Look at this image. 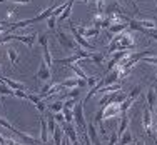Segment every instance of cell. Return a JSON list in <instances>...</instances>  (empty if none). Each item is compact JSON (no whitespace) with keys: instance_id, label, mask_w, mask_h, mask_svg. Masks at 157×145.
<instances>
[{"instance_id":"1","label":"cell","mask_w":157,"mask_h":145,"mask_svg":"<svg viewBox=\"0 0 157 145\" xmlns=\"http://www.w3.org/2000/svg\"><path fill=\"white\" fill-rule=\"evenodd\" d=\"M84 102H78L75 103V107H74V122L78 125V128L82 130V132H87V122H85V117H84Z\"/></svg>"},{"instance_id":"2","label":"cell","mask_w":157,"mask_h":145,"mask_svg":"<svg viewBox=\"0 0 157 145\" xmlns=\"http://www.w3.org/2000/svg\"><path fill=\"white\" fill-rule=\"evenodd\" d=\"M142 128L145 130V133L151 137H154V132H155V124L152 120V110H149L145 107L142 110Z\"/></svg>"},{"instance_id":"3","label":"cell","mask_w":157,"mask_h":145,"mask_svg":"<svg viewBox=\"0 0 157 145\" xmlns=\"http://www.w3.org/2000/svg\"><path fill=\"white\" fill-rule=\"evenodd\" d=\"M55 37H57L59 43H60L63 48H67V50H75L77 48V42L74 40V37L69 35V33L59 30V32H55Z\"/></svg>"},{"instance_id":"4","label":"cell","mask_w":157,"mask_h":145,"mask_svg":"<svg viewBox=\"0 0 157 145\" xmlns=\"http://www.w3.org/2000/svg\"><path fill=\"white\" fill-rule=\"evenodd\" d=\"M70 32H72V37H74V40L77 42V45H78V47L85 48V50H90V52H94V50H95V47L92 45V43H89V42H87V39H85V37H82L80 33L77 32V28H75V25H74V24H70Z\"/></svg>"},{"instance_id":"5","label":"cell","mask_w":157,"mask_h":145,"mask_svg":"<svg viewBox=\"0 0 157 145\" xmlns=\"http://www.w3.org/2000/svg\"><path fill=\"white\" fill-rule=\"evenodd\" d=\"M9 35H10V40H18V42L25 43L29 48H32L37 42V33H33V32L29 33V35H12V32H10Z\"/></svg>"},{"instance_id":"6","label":"cell","mask_w":157,"mask_h":145,"mask_svg":"<svg viewBox=\"0 0 157 145\" xmlns=\"http://www.w3.org/2000/svg\"><path fill=\"white\" fill-rule=\"evenodd\" d=\"M121 117V105L117 103H109L104 107V120H110V118H119Z\"/></svg>"},{"instance_id":"7","label":"cell","mask_w":157,"mask_h":145,"mask_svg":"<svg viewBox=\"0 0 157 145\" xmlns=\"http://www.w3.org/2000/svg\"><path fill=\"white\" fill-rule=\"evenodd\" d=\"M12 133H15V135L18 137V139L22 140L25 145H37L39 143V139H35L33 135H30V133H27V132H22V130H17L15 127H13L12 130Z\"/></svg>"},{"instance_id":"8","label":"cell","mask_w":157,"mask_h":145,"mask_svg":"<svg viewBox=\"0 0 157 145\" xmlns=\"http://www.w3.org/2000/svg\"><path fill=\"white\" fill-rule=\"evenodd\" d=\"M62 128H63V132H65V135L70 139V142H72V145H82L80 142H78V137H77V130L75 127H74L72 124H62Z\"/></svg>"},{"instance_id":"9","label":"cell","mask_w":157,"mask_h":145,"mask_svg":"<svg viewBox=\"0 0 157 145\" xmlns=\"http://www.w3.org/2000/svg\"><path fill=\"white\" fill-rule=\"evenodd\" d=\"M75 28H77V32L80 33L82 37H85V39H92V37H97L100 33V28L99 27H82V25H75Z\"/></svg>"},{"instance_id":"10","label":"cell","mask_w":157,"mask_h":145,"mask_svg":"<svg viewBox=\"0 0 157 145\" xmlns=\"http://www.w3.org/2000/svg\"><path fill=\"white\" fill-rule=\"evenodd\" d=\"M60 84H62V87H63V88H74V87H80V88H84V87H87V80L78 79V77H72V79H67V80L60 82Z\"/></svg>"},{"instance_id":"11","label":"cell","mask_w":157,"mask_h":145,"mask_svg":"<svg viewBox=\"0 0 157 145\" xmlns=\"http://www.w3.org/2000/svg\"><path fill=\"white\" fill-rule=\"evenodd\" d=\"M35 79H39V80H44V82H47V80H50V79H52V70L47 67V64H45V62H40L39 72L35 73Z\"/></svg>"},{"instance_id":"12","label":"cell","mask_w":157,"mask_h":145,"mask_svg":"<svg viewBox=\"0 0 157 145\" xmlns=\"http://www.w3.org/2000/svg\"><path fill=\"white\" fill-rule=\"evenodd\" d=\"M125 28H129V24H124V22H121V24H110V27L107 28V33H109V40L115 35V33L124 32Z\"/></svg>"},{"instance_id":"13","label":"cell","mask_w":157,"mask_h":145,"mask_svg":"<svg viewBox=\"0 0 157 145\" xmlns=\"http://www.w3.org/2000/svg\"><path fill=\"white\" fill-rule=\"evenodd\" d=\"M145 100H147V109L149 110H154V107L157 103V94H155L154 87H151L147 90V94H145Z\"/></svg>"},{"instance_id":"14","label":"cell","mask_w":157,"mask_h":145,"mask_svg":"<svg viewBox=\"0 0 157 145\" xmlns=\"http://www.w3.org/2000/svg\"><path fill=\"white\" fill-rule=\"evenodd\" d=\"M48 137H50V133H48L47 120H45V117H42V118H40V142L47 143L48 142Z\"/></svg>"},{"instance_id":"15","label":"cell","mask_w":157,"mask_h":145,"mask_svg":"<svg viewBox=\"0 0 157 145\" xmlns=\"http://www.w3.org/2000/svg\"><path fill=\"white\" fill-rule=\"evenodd\" d=\"M74 3H75V0H67V7H65V10H63L60 15L57 17V20H59V22H63V20H69V18H70V13H72V7H74Z\"/></svg>"},{"instance_id":"16","label":"cell","mask_w":157,"mask_h":145,"mask_svg":"<svg viewBox=\"0 0 157 145\" xmlns=\"http://www.w3.org/2000/svg\"><path fill=\"white\" fill-rule=\"evenodd\" d=\"M104 13H105V15H109V13H125V10L122 9V5L119 2H112L105 7V12Z\"/></svg>"},{"instance_id":"17","label":"cell","mask_w":157,"mask_h":145,"mask_svg":"<svg viewBox=\"0 0 157 145\" xmlns=\"http://www.w3.org/2000/svg\"><path fill=\"white\" fill-rule=\"evenodd\" d=\"M119 90H122V85L119 84H110V85H104L102 88H100L97 94H112V92H119Z\"/></svg>"},{"instance_id":"18","label":"cell","mask_w":157,"mask_h":145,"mask_svg":"<svg viewBox=\"0 0 157 145\" xmlns=\"http://www.w3.org/2000/svg\"><path fill=\"white\" fill-rule=\"evenodd\" d=\"M132 142H136V139H134V133H132V130H129L127 128L124 133L121 135V145H130Z\"/></svg>"},{"instance_id":"19","label":"cell","mask_w":157,"mask_h":145,"mask_svg":"<svg viewBox=\"0 0 157 145\" xmlns=\"http://www.w3.org/2000/svg\"><path fill=\"white\" fill-rule=\"evenodd\" d=\"M52 12H54V7H48V9H45L42 13H39L37 17L32 18V24H37V22H40V20H45V18H48L52 15Z\"/></svg>"},{"instance_id":"20","label":"cell","mask_w":157,"mask_h":145,"mask_svg":"<svg viewBox=\"0 0 157 145\" xmlns=\"http://www.w3.org/2000/svg\"><path fill=\"white\" fill-rule=\"evenodd\" d=\"M2 82L5 85H9L12 90H25V87L22 84H18V82H15V80H10V79H7V77H2Z\"/></svg>"},{"instance_id":"21","label":"cell","mask_w":157,"mask_h":145,"mask_svg":"<svg viewBox=\"0 0 157 145\" xmlns=\"http://www.w3.org/2000/svg\"><path fill=\"white\" fill-rule=\"evenodd\" d=\"M127 128H129V117H127V113H122L121 115V125H119V130H117L119 137H121Z\"/></svg>"},{"instance_id":"22","label":"cell","mask_w":157,"mask_h":145,"mask_svg":"<svg viewBox=\"0 0 157 145\" xmlns=\"http://www.w3.org/2000/svg\"><path fill=\"white\" fill-rule=\"evenodd\" d=\"M7 57H9V60L12 62V65L18 64V52H17V48H13V47L7 48Z\"/></svg>"},{"instance_id":"23","label":"cell","mask_w":157,"mask_h":145,"mask_svg":"<svg viewBox=\"0 0 157 145\" xmlns=\"http://www.w3.org/2000/svg\"><path fill=\"white\" fill-rule=\"evenodd\" d=\"M52 139H54V145H62L63 128H62V127H55V132L52 133Z\"/></svg>"},{"instance_id":"24","label":"cell","mask_w":157,"mask_h":145,"mask_svg":"<svg viewBox=\"0 0 157 145\" xmlns=\"http://www.w3.org/2000/svg\"><path fill=\"white\" fill-rule=\"evenodd\" d=\"M69 69H72L74 72H75V75L78 77V79H84V80H87V73L84 72V70L80 69V67H78V64L75 62V64H70L69 65Z\"/></svg>"},{"instance_id":"25","label":"cell","mask_w":157,"mask_h":145,"mask_svg":"<svg viewBox=\"0 0 157 145\" xmlns=\"http://www.w3.org/2000/svg\"><path fill=\"white\" fill-rule=\"evenodd\" d=\"M105 20V13H97L95 12V15H94V18H92V25L94 27H102V22Z\"/></svg>"},{"instance_id":"26","label":"cell","mask_w":157,"mask_h":145,"mask_svg":"<svg viewBox=\"0 0 157 145\" xmlns=\"http://www.w3.org/2000/svg\"><path fill=\"white\" fill-rule=\"evenodd\" d=\"M62 109H63V100H57V102H54L52 105H48V110H50L52 113L62 112Z\"/></svg>"},{"instance_id":"27","label":"cell","mask_w":157,"mask_h":145,"mask_svg":"<svg viewBox=\"0 0 157 145\" xmlns=\"http://www.w3.org/2000/svg\"><path fill=\"white\" fill-rule=\"evenodd\" d=\"M94 2V7H95V12L97 13H104L105 12V0H92Z\"/></svg>"},{"instance_id":"28","label":"cell","mask_w":157,"mask_h":145,"mask_svg":"<svg viewBox=\"0 0 157 145\" xmlns=\"http://www.w3.org/2000/svg\"><path fill=\"white\" fill-rule=\"evenodd\" d=\"M44 48V62L47 64V67L50 69L52 64H54V60H52V55H50V52H48V45L47 47H42Z\"/></svg>"},{"instance_id":"29","label":"cell","mask_w":157,"mask_h":145,"mask_svg":"<svg viewBox=\"0 0 157 145\" xmlns=\"http://www.w3.org/2000/svg\"><path fill=\"white\" fill-rule=\"evenodd\" d=\"M62 113L65 115L67 124H74V109H62Z\"/></svg>"},{"instance_id":"30","label":"cell","mask_w":157,"mask_h":145,"mask_svg":"<svg viewBox=\"0 0 157 145\" xmlns=\"http://www.w3.org/2000/svg\"><path fill=\"white\" fill-rule=\"evenodd\" d=\"M110 102H112V94H102V97H100V100H99V107L109 105Z\"/></svg>"},{"instance_id":"31","label":"cell","mask_w":157,"mask_h":145,"mask_svg":"<svg viewBox=\"0 0 157 145\" xmlns=\"http://www.w3.org/2000/svg\"><path fill=\"white\" fill-rule=\"evenodd\" d=\"M0 95H13V90L3 82H0Z\"/></svg>"},{"instance_id":"32","label":"cell","mask_w":157,"mask_h":145,"mask_svg":"<svg viewBox=\"0 0 157 145\" xmlns=\"http://www.w3.org/2000/svg\"><path fill=\"white\" fill-rule=\"evenodd\" d=\"M104 58H105V55H104V54H92L90 60L94 62V64L100 65V64H104Z\"/></svg>"},{"instance_id":"33","label":"cell","mask_w":157,"mask_h":145,"mask_svg":"<svg viewBox=\"0 0 157 145\" xmlns=\"http://www.w3.org/2000/svg\"><path fill=\"white\" fill-rule=\"evenodd\" d=\"M80 94V87H74L69 90V94H65V99H77Z\"/></svg>"},{"instance_id":"34","label":"cell","mask_w":157,"mask_h":145,"mask_svg":"<svg viewBox=\"0 0 157 145\" xmlns=\"http://www.w3.org/2000/svg\"><path fill=\"white\" fill-rule=\"evenodd\" d=\"M139 24L144 28H155V20L154 18H151V20H139Z\"/></svg>"},{"instance_id":"35","label":"cell","mask_w":157,"mask_h":145,"mask_svg":"<svg viewBox=\"0 0 157 145\" xmlns=\"http://www.w3.org/2000/svg\"><path fill=\"white\" fill-rule=\"evenodd\" d=\"M55 24H57V17L55 15H50L47 18V27L50 28V30H55Z\"/></svg>"},{"instance_id":"36","label":"cell","mask_w":157,"mask_h":145,"mask_svg":"<svg viewBox=\"0 0 157 145\" xmlns=\"http://www.w3.org/2000/svg\"><path fill=\"white\" fill-rule=\"evenodd\" d=\"M77 103V99H67L63 100V109H74Z\"/></svg>"},{"instance_id":"37","label":"cell","mask_w":157,"mask_h":145,"mask_svg":"<svg viewBox=\"0 0 157 145\" xmlns=\"http://www.w3.org/2000/svg\"><path fill=\"white\" fill-rule=\"evenodd\" d=\"M35 109L39 110L40 113H45V110H47V105H45V102H44V99L40 100V102H37V103H35Z\"/></svg>"},{"instance_id":"38","label":"cell","mask_w":157,"mask_h":145,"mask_svg":"<svg viewBox=\"0 0 157 145\" xmlns=\"http://www.w3.org/2000/svg\"><path fill=\"white\" fill-rule=\"evenodd\" d=\"M145 35H149L151 39H154V40H157V27L155 28H145Z\"/></svg>"},{"instance_id":"39","label":"cell","mask_w":157,"mask_h":145,"mask_svg":"<svg viewBox=\"0 0 157 145\" xmlns=\"http://www.w3.org/2000/svg\"><path fill=\"white\" fill-rule=\"evenodd\" d=\"M115 143H119V133L112 132L110 137H109V145H115Z\"/></svg>"},{"instance_id":"40","label":"cell","mask_w":157,"mask_h":145,"mask_svg":"<svg viewBox=\"0 0 157 145\" xmlns=\"http://www.w3.org/2000/svg\"><path fill=\"white\" fill-rule=\"evenodd\" d=\"M15 9H12V7H10V9H7V22H10V24H12V20H13V17H15Z\"/></svg>"},{"instance_id":"41","label":"cell","mask_w":157,"mask_h":145,"mask_svg":"<svg viewBox=\"0 0 157 145\" xmlns=\"http://www.w3.org/2000/svg\"><path fill=\"white\" fill-rule=\"evenodd\" d=\"M27 99L30 100L32 103H37V102H40V100H42V97H40V95H37V94H30V92H29Z\"/></svg>"},{"instance_id":"42","label":"cell","mask_w":157,"mask_h":145,"mask_svg":"<svg viewBox=\"0 0 157 145\" xmlns=\"http://www.w3.org/2000/svg\"><path fill=\"white\" fill-rule=\"evenodd\" d=\"M54 118H55V122H59V124H65V115H63L62 112L54 113Z\"/></svg>"},{"instance_id":"43","label":"cell","mask_w":157,"mask_h":145,"mask_svg":"<svg viewBox=\"0 0 157 145\" xmlns=\"http://www.w3.org/2000/svg\"><path fill=\"white\" fill-rule=\"evenodd\" d=\"M39 43H40V45H42V47H47V45H48V37L45 35V33L39 37Z\"/></svg>"},{"instance_id":"44","label":"cell","mask_w":157,"mask_h":145,"mask_svg":"<svg viewBox=\"0 0 157 145\" xmlns=\"http://www.w3.org/2000/svg\"><path fill=\"white\" fill-rule=\"evenodd\" d=\"M100 79H99V77H87V85H89V87H94V85L97 84V82H99Z\"/></svg>"},{"instance_id":"45","label":"cell","mask_w":157,"mask_h":145,"mask_svg":"<svg viewBox=\"0 0 157 145\" xmlns=\"http://www.w3.org/2000/svg\"><path fill=\"white\" fill-rule=\"evenodd\" d=\"M13 95L18 97V99H27L29 92H25V90H13Z\"/></svg>"},{"instance_id":"46","label":"cell","mask_w":157,"mask_h":145,"mask_svg":"<svg viewBox=\"0 0 157 145\" xmlns=\"http://www.w3.org/2000/svg\"><path fill=\"white\" fill-rule=\"evenodd\" d=\"M3 145H25V143L17 142V140H13V139H5V142H3Z\"/></svg>"},{"instance_id":"47","label":"cell","mask_w":157,"mask_h":145,"mask_svg":"<svg viewBox=\"0 0 157 145\" xmlns=\"http://www.w3.org/2000/svg\"><path fill=\"white\" fill-rule=\"evenodd\" d=\"M12 30H17V28L13 27V24H12V27H3V25H0V35L5 33V32H12Z\"/></svg>"},{"instance_id":"48","label":"cell","mask_w":157,"mask_h":145,"mask_svg":"<svg viewBox=\"0 0 157 145\" xmlns=\"http://www.w3.org/2000/svg\"><path fill=\"white\" fill-rule=\"evenodd\" d=\"M2 2H12V3H20V5H24V3H30V0H0V3Z\"/></svg>"},{"instance_id":"49","label":"cell","mask_w":157,"mask_h":145,"mask_svg":"<svg viewBox=\"0 0 157 145\" xmlns=\"http://www.w3.org/2000/svg\"><path fill=\"white\" fill-rule=\"evenodd\" d=\"M82 137H84V145H92L90 139H89V133L87 132H82Z\"/></svg>"},{"instance_id":"50","label":"cell","mask_w":157,"mask_h":145,"mask_svg":"<svg viewBox=\"0 0 157 145\" xmlns=\"http://www.w3.org/2000/svg\"><path fill=\"white\" fill-rule=\"evenodd\" d=\"M0 25H3V27H12V24H10V22L2 20V18H0Z\"/></svg>"},{"instance_id":"51","label":"cell","mask_w":157,"mask_h":145,"mask_svg":"<svg viewBox=\"0 0 157 145\" xmlns=\"http://www.w3.org/2000/svg\"><path fill=\"white\" fill-rule=\"evenodd\" d=\"M130 3H132V7H134V10H137V5H136V0H129Z\"/></svg>"},{"instance_id":"52","label":"cell","mask_w":157,"mask_h":145,"mask_svg":"<svg viewBox=\"0 0 157 145\" xmlns=\"http://www.w3.org/2000/svg\"><path fill=\"white\" fill-rule=\"evenodd\" d=\"M136 145H145V143L142 142V140H136Z\"/></svg>"},{"instance_id":"53","label":"cell","mask_w":157,"mask_h":145,"mask_svg":"<svg viewBox=\"0 0 157 145\" xmlns=\"http://www.w3.org/2000/svg\"><path fill=\"white\" fill-rule=\"evenodd\" d=\"M82 2H84V3H90L92 0H82Z\"/></svg>"},{"instance_id":"54","label":"cell","mask_w":157,"mask_h":145,"mask_svg":"<svg viewBox=\"0 0 157 145\" xmlns=\"http://www.w3.org/2000/svg\"><path fill=\"white\" fill-rule=\"evenodd\" d=\"M154 90H155V94H157V84L154 85Z\"/></svg>"},{"instance_id":"55","label":"cell","mask_w":157,"mask_h":145,"mask_svg":"<svg viewBox=\"0 0 157 145\" xmlns=\"http://www.w3.org/2000/svg\"><path fill=\"white\" fill-rule=\"evenodd\" d=\"M155 7H157V0H155Z\"/></svg>"},{"instance_id":"56","label":"cell","mask_w":157,"mask_h":145,"mask_svg":"<svg viewBox=\"0 0 157 145\" xmlns=\"http://www.w3.org/2000/svg\"><path fill=\"white\" fill-rule=\"evenodd\" d=\"M115 145H121V143H115Z\"/></svg>"},{"instance_id":"57","label":"cell","mask_w":157,"mask_h":145,"mask_svg":"<svg viewBox=\"0 0 157 145\" xmlns=\"http://www.w3.org/2000/svg\"><path fill=\"white\" fill-rule=\"evenodd\" d=\"M155 145H157V140H155Z\"/></svg>"},{"instance_id":"58","label":"cell","mask_w":157,"mask_h":145,"mask_svg":"<svg viewBox=\"0 0 157 145\" xmlns=\"http://www.w3.org/2000/svg\"><path fill=\"white\" fill-rule=\"evenodd\" d=\"M155 75H157V72H155Z\"/></svg>"},{"instance_id":"59","label":"cell","mask_w":157,"mask_h":145,"mask_svg":"<svg viewBox=\"0 0 157 145\" xmlns=\"http://www.w3.org/2000/svg\"><path fill=\"white\" fill-rule=\"evenodd\" d=\"M52 2H54V0H52Z\"/></svg>"},{"instance_id":"60","label":"cell","mask_w":157,"mask_h":145,"mask_svg":"<svg viewBox=\"0 0 157 145\" xmlns=\"http://www.w3.org/2000/svg\"><path fill=\"white\" fill-rule=\"evenodd\" d=\"M0 67H2V65H0Z\"/></svg>"}]
</instances>
